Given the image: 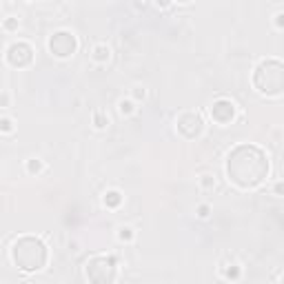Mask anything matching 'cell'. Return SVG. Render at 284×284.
Returning <instances> with one entry per match:
<instances>
[{
	"mask_svg": "<svg viewBox=\"0 0 284 284\" xmlns=\"http://www.w3.org/2000/svg\"><path fill=\"white\" fill-rule=\"evenodd\" d=\"M136 98H144V89H136Z\"/></svg>",
	"mask_w": 284,
	"mask_h": 284,
	"instance_id": "obj_23",
	"label": "cell"
},
{
	"mask_svg": "<svg viewBox=\"0 0 284 284\" xmlns=\"http://www.w3.org/2000/svg\"><path fill=\"white\" fill-rule=\"evenodd\" d=\"M3 131H5V134L11 131V120L9 118H3Z\"/></svg>",
	"mask_w": 284,
	"mask_h": 284,
	"instance_id": "obj_17",
	"label": "cell"
},
{
	"mask_svg": "<svg viewBox=\"0 0 284 284\" xmlns=\"http://www.w3.org/2000/svg\"><path fill=\"white\" fill-rule=\"evenodd\" d=\"M253 84L260 93L277 96L284 91V62L280 60H264L258 65L253 74Z\"/></svg>",
	"mask_w": 284,
	"mask_h": 284,
	"instance_id": "obj_3",
	"label": "cell"
},
{
	"mask_svg": "<svg viewBox=\"0 0 284 284\" xmlns=\"http://www.w3.org/2000/svg\"><path fill=\"white\" fill-rule=\"evenodd\" d=\"M27 169H29V173H40L42 171V162L40 160H29Z\"/></svg>",
	"mask_w": 284,
	"mask_h": 284,
	"instance_id": "obj_11",
	"label": "cell"
},
{
	"mask_svg": "<svg viewBox=\"0 0 284 284\" xmlns=\"http://www.w3.org/2000/svg\"><path fill=\"white\" fill-rule=\"evenodd\" d=\"M93 58L98 60V62H105V60H109V47L107 45H98L93 49Z\"/></svg>",
	"mask_w": 284,
	"mask_h": 284,
	"instance_id": "obj_10",
	"label": "cell"
},
{
	"mask_svg": "<svg viewBox=\"0 0 284 284\" xmlns=\"http://www.w3.org/2000/svg\"><path fill=\"white\" fill-rule=\"evenodd\" d=\"M180 3H189V0H180Z\"/></svg>",
	"mask_w": 284,
	"mask_h": 284,
	"instance_id": "obj_24",
	"label": "cell"
},
{
	"mask_svg": "<svg viewBox=\"0 0 284 284\" xmlns=\"http://www.w3.org/2000/svg\"><path fill=\"white\" fill-rule=\"evenodd\" d=\"M5 27H7V29H16L18 27V20H14V18H11V20L5 22Z\"/></svg>",
	"mask_w": 284,
	"mask_h": 284,
	"instance_id": "obj_20",
	"label": "cell"
},
{
	"mask_svg": "<svg viewBox=\"0 0 284 284\" xmlns=\"http://www.w3.org/2000/svg\"><path fill=\"white\" fill-rule=\"evenodd\" d=\"M76 49H78V40H76V36L69 31H58L49 38V51L58 58L74 56Z\"/></svg>",
	"mask_w": 284,
	"mask_h": 284,
	"instance_id": "obj_5",
	"label": "cell"
},
{
	"mask_svg": "<svg viewBox=\"0 0 284 284\" xmlns=\"http://www.w3.org/2000/svg\"><path fill=\"white\" fill-rule=\"evenodd\" d=\"M225 277H229V280H238V277H240V269L238 267L225 269Z\"/></svg>",
	"mask_w": 284,
	"mask_h": 284,
	"instance_id": "obj_13",
	"label": "cell"
},
{
	"mask_svg": "<svg viewBox=\"0 0 284 284\" xmlns=\"http://www.w3.org/2000/svg\"><path fill=\"white\" fill-rule=\"evenodd\" d=\"M198 215H200V217H207L209 215V207H207V204H202V207L198 209Z\"/></svg>",
	"mask_w": 284,
	"mask_h": 284,
	"instance_id": "obj_18",
	"label": "cell"
},
{
	"mask_svg": "<svg viewBox=\"0 0 284 284\" xmlns=\"http://www.w3.org/2000/svg\"><path fill=\"white\" fill-rule=\"evenodd\" d=\"M131 111H134V105H131L129 100H120V113H124V116H129Z\"/></svg>",
	"mask_w": 284,
	"mask_h": 284,
	"instance_id": "obj_12",
	"label": "cell"
},
{
	"mask_svg": "<svg viewBox=\"0 0 284 284\" xmlns=\"http://www.w3.org/2000/svg\"><path fill=\"white\" fill-rule=\"evenodd\" d=\"M131 238H134V233H131V229H120V240H127V242H129Z\"/></svg>",
	"mask_w": 284,
	"mask_h": 284,
	"instance_id": "obj_15",
	"label": "cell"
},
{
	"mask_svg": "<svg viewBox=\"0 0 284 284\" xmlns=\"http://www.w3.org/2000/svg\"><path fill=\"white\" fill-rule=\"evenodd\" d=\"M275 25L277 27H284V14H277L275 16Z\"/></svg>",
	"mask_w": 284,
	"mask_h": 284,
	"instance_id": "obj_21",
	"label": "cell"
},
{
	"mask_svg": "<svg viewBox=\"0 0 284 284\" xmlns=\"http://www.w3.org/2000/svg\"><path fill=\"white\" fill-rule=\"evenodd\" d=\"M275 193H284V182H277L275 184Z\"/></svg>",
	"mask_w": 284,
	"mask_h": 284,
	"instance_id": "obj_22",
	"label": "cell"
},
{
	"mask_svg": "<svg viewBox=\"0 0 284 284\" xmlns=\"http://www.w3.org/2000/svg\"><path fill=\"white\" fill-rule=\"evenodd\" d=\"M227 173L233 184L253 189L269 176V160L262 149L253 144H240L227 158Z\"/></svg>",
	"mask_w": 284,
	"mask_h": 284,
	"instance_id": "obj_1",
	"label": "cell"
},
{
	"mask_svg": "<svg viewBox=\"0 0 284 284\" xmlns=\"http://www.w3.org/2000/svg\"><path fill=\"white\" fill-rule=\"evenodd\" d=\"M211 116H213V120L215 122H220V124L231 122V120L235 118V105L231 100H227V98L215 100L213 107H211Z\"/></svg>",
	"mask_w": 284,
	"mask_h": 284,
	"instance_id": "obj_8",
	"label": "cell"
},
{
	"mask_svg": "<svg viewBox=\"0 0 284 284\" xmlns=\"http://www.w3.org/2000/svg\"><path fill=\"white\" fill-rule=\"evenodd\" d=\"M34 58V49L27 42H14L7 49V62L11 67H27Z\"/></svg>",
	"mask_w": 284,
	"mask_h": 284,
	"instance_id": "obj_7",
	"label": "cell"
},
{
	"mask_svg": "<svg viewBox=\"0 0 284 284\" xmlns=\"http://www.w3.org/2000/svg\"><path fill=\"white\" fill-rule=\"evenodd\" d=\"M155 5H158V7H162V9H167L169 5H171V0H155Z\"/></svg>",
	"mask_w": 284,
	"mask_h": 284,
	"instance_id": "obj_19",
	"label": "cell"
},
{
	"mask_svg": "<svg viewBox=\"0 0 284 284\" xmlns=\"http://www.w3.org/2000/svg\"><path fill=\"white\" fill-rule=\"evenodd\" d=\"M202 186L204 189H211V186H215V182L211 180V176H202Z\"/></svg>",
	"mask_w": 284,
	"mask_h": 284,
	"instance_id": "obj_16",
	"label": "cell"
},
{
	"mask_svg": "<svg viewBox=\"0 0 284 284\" xmlns=\"http://www.w3.org/2000/svg\"><path fill=\"white\" fill-rule=\"evenodd\" d=\"M93 122H96V127H98V129H105L109 120H107L105 116H102V113H96V116H93Z\"/></svg>",
	"mask_w": 284,
	"mask_h": 284,
	"instance_id": "obj_14",
	"label": "cell"
},
{
	"mask_svg": "<svg viewBox=\"0 0 284 284\" xmlns=\"http://www.w3.org/2000/svg\"><path fill=\"white\" fill-rule=\"evenodd\" d=\"M178 131L182 134L184 138H198L202 134V129H204V122H202V116L200 113H196V111H186L182 113V116L178 118Z\"/></svg>",
	"mask_w": 284,
	"mask_h": 284,
	"instance_id": "obj_6",
	"label": "cell"
},
{
	"mask_svg": "<svg viewBox=\"0 0 284 284\" xmlns=\"http://www.w3.org/2000/svg\"><path fill=\"white\" fill-rule=\"evenodd\" d=\"M282 282H284V275H282Z\"/></svg>",
	"mask_w": 284,
	"mask_h": 284,
	"instance_id": "obj_25",
	"label": "cell"
},
{
	"mask_svg": "<svg viewBox=\"0 0 284 284\" xmlns=\"http://www.w3.org/2000/svg\"><path fill=\"white\" fill-rule=\"evenodd\" d=\"M11 258H14L16 267L22 271H40L47 264V246L40 238L34 235H22L14 242L11 249Z\"/></svg>",
	"mask_w": 284,
	"mask_h": 284,
	"instance_id": "obj_2",
	"label": "cell"
},
{
	"mask_svg": "<svg viewBox=\"0 0 284 284\" xmlns=\"http://www.w3.org/2000/svg\"><path fill=\"white\" fill-rule=\"evenodd\" d=\"M87 277L91 282L105 284L116 280V260L113 258H91L87 262Z\"/></svg>",
	"mask_w": 284,
	"mask_h": 284,
	"instance_id": "obj_4",
	"label": "cell"
},
{
	"mask_svg": "<svg viewBox=\"0 0 284 284\" xmlns=\"http://www.w3.org/2000/svg\"><path fill=\"white\" fill-rule=\"evenodd\" d=\"M120 202H122V196H120L118 191H109L105 196V204H107V207H118Z\"/></svg>",
	"mask_w": 284,
	"mask_h": 284,
	"instance_id": "obj_9",
	"label": "cell"
}]
</instances>
